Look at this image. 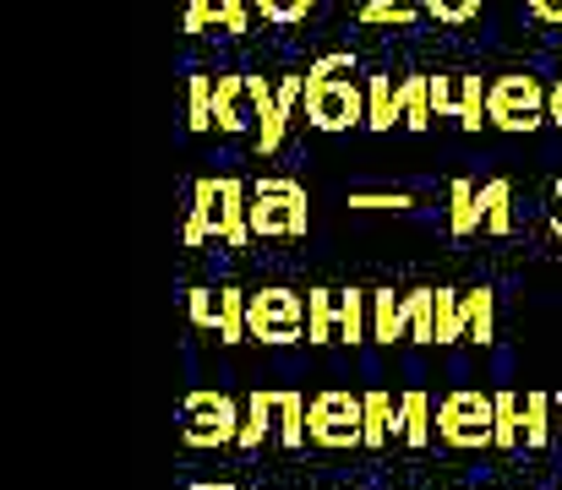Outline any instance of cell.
Masks as SVG:
<instances>
[{"label": "cell", "instance_id": "6da1fadb", "mask_svg": "<svg viewBox=\"0 0 562 490\" xmlns=\"http://www.w3.org/2000/svg\"><path fill=\"white\" fill-rule=\"evenodd\" d=\"M372 332V289H312L306 295V343H367Z\"/></svg>", "mask_w": 562, "mask_h": 490}, {"label": "cell", "instance_id": "7a4b0ae2", "mask_svg": "<svg viewBox=\"0 0 562 490\" xmlns=\"http://www.w3.org/2000/svg\"><path fill=\"white\" fill-rule=\"evenodd\" d=\"M437 436H442L448 447H464V453L492 447V442H497V398H486V392H475V387L448 392V398L437 403Z\"/></svg>", "mask_w": 562, "mask_h": 490}, {"label": "cell", "instance_id": "3957f363", "mask_svg": "<svg viewBox=\"0 0 562 490\" xmlns=\"http://www.w3.org/2000/svg\"><path fill=\"white\" fill-rule=\"evenodd\" d=\"M306 224H312V213H306V191L295 180H257L251 185V235L257 240H273V235L301 240Z\"/></svg>", "mask_w": 562, "mask_h": 490}, {"label": "cell", "instance_id": "277c9868", "mask_svg": "<svg viewBox=\"0 0 562 490\" xmlns=\"http://www.w3.org/2000/svg\"><path fill=\"white\" fill-rule=\"evenodd\" d=\"M306 425H312V442L317 447H367V398L345 392V387H328L312 398L306 409Z\"/></svg>", "mask_w": 562, "mask_h": 490}, {"label": "cell", "instance_id": "5b68a950", "mask_svg": "<svg viewBox=\"0 0 562 490\" xmlns=\"http://www.w3.org/2000/svg\"><path fill=\"white\" fill-rule=\"evenodd\" d=\"M240 403L229 398V392H213V387H202V392H187V403H181V442L187 447H229V442H240Z\"/></svg>", "mask_w": 562, "mask_h": 490}, {"label": "cell", "instance_id": "8992f818", "mask_svg": "<svg viewBox=\"0 0 562 490\" xmlns=\"http://www.w3.org/2000/svg\"><path fill=\"white\" fill-rule=\"evenodd\" d=\"M486 121L503 126V132H536V126H547L552 121L547 115V88L536 77H525V71L486 82Z\"/></svg>", "mask_w": 562, "mask_h": 490}, {"label": "cell", "instance_id": "52a82bcc", "mask_svg": "<svg viewBox=\"0 0 562 490\" xmlns=\"http://www.w3.org/2000/svg\"><path fill=\"white\" fill-rule=\"evenodd\" d=\"M191 207L207 213V224H213V235H218L224 246L257 240V235H251V191H246V180H229V174H224V180H196Z\"/></svg>", "mask_w": 562, "mask_h": 490}, {"label": "cell", "instance_id": "ba28073f", "mask_svg": "<svg viewBox=\"0 0 562 490\" xmlns=\"http://www.w3.org/2000/svg\"><path fill=\"white\" fill-rule=\"evenodd\" d=\"M306 121L317 132H350L356 121H367V88H356L350 77L306 82Z\"/></svg>", "mask_w": 562, "mask_h": 490}, {"label": "cell", "instance_id": "9c48e42d", "mask_svg": "<svg viewBox=\"0 0 562 490\" xmlns=\"http://www.w3.org/2000/svg\"><path fill=\"white\" fill-rule=\"evenodd\" d=\"M301 322H306V300L290 289H257L246 300V327L257 343H295Z\"/></svg>", "mask_w": 562, "mask_h": 490}, {"label": "cell", "instance_id": "30bf717a", "mask_svg": "<svg viewBox=\"0 0 562 490\" xmlns=\"http://www.w3.org/2000/svg\"><path fill=\"white\" fill-rule=\"evenodd\" d=\"M213 126L218 132H246L257 126V93H251V77H218L213 82Z\"/></svg>", "mask_w": 562, "mask_h": 490}, {"label": "cell", "instance_id": "8fae6325", "mask_svg": "<svg viewBox=\"0 0 562 490\" xmlns=\"http://www.w3.org/2000/svg\"><path fill=\"white\" fill-rule=\"evenodd\" d=\"M301 93H306V77H284V82H279L273 104H268L262 121H257V153H279V148H284V132H290V115H295Z\"/></svg>", "mask_w": 562, "mask_h": 490}, {"label": "cell", "instance_id": "7c38bea8", "mask_svg": "<svg viewBox=\"0 0 562 490\" xmlns=\"http://www.w3.org/2000/svg\"><path fill=\"white\" fill-rule=\"evenodd\" d=\"M202 27L246 33V27H251V5H246V0H191L187 5V33H202Z\"/></svg>", "mask_w": 562, "mask_h": 490}, {"label": "cell", "instance_id": "4fadbf2b", "mask_svg": "<svg viewBox=\"0 0 562 490\" xmlns=\"http://www.w3.org/2000/svg\"><path fill=\"white\" fill-rule=\"evenodd\" d=\"M367 126L372 132H393L404 126V99L393 77H367Z\"/></svg>", "mask_w": 562, "mask_h": 490}, {"label": "cell", "instance_id": "5bb4252c", "mask_svg": "<svg viewBox=\"0 0 562 490\" xmlns=\"http://www.w3.org/2000/svg\"><path fill=\"white\" fill-rule=\"evenodd\" d=\"M398 442L404 447H426L431 442V398L426 392H404L398 398Z\"/></svg>", "mask_w": 562, "mask_h": 490}, {"label": "cell", "instance_id": "9a60e30c", "mask_svg": "<svg viewBox=\"0 0 562 490\" xmlns=\"http://www.w3.org/2000/svg\"><path fill=\"white\" fill-rule=\"evenodd\" d=\"M464 338L481 343V349L497 338V295L492 289H470L464 295Z\"/></svg>", "mask_w": 562, "mask_h": 490}, {"label": "cell", "instance_id": "2e32d148", "mask_svg": "<svg viewBox=\"0 0 562 490\" xmlns=\"http://www.w3.org/2000/svg\"><path fill=\"white\" fill-rule=\"evenodd\" d=\"M448 207H453V213H448V229H453V235H475V229L486 224L481 191H475L470 180H453V185H448Z\"/></svg>", "mask_w": 562, "mask_h": 490}, {"label": "cell", "instance_id": "e0dca14e", "mask_svg": "<svg viewBox=\"0 0 562 490\" xmlns=\"http://www.w3.org/2000/svg\"><path fill=\"white\" fill-rule=\"evenodd\" d=\"M273 414H279V392L257 387V392L246 398V420H240V447H262V436H268Z\"/></svg>", "mask_w": 562, "mask_h": 490}, {"label": "cell", "instance_id": "ac0fdd59", "mask_svg": "<svg viewBox=\"0 0 562 490\" xmlns=\"http://www.w3.org/2000/svg\"><path fill=\"white\" fill-rule=\"evenodd\" d=\"M372 338L376 343H398L404 338V295L372 289Z\"/></svg>", "mask_w": 562, "mask_h": 490}, {"label": "cell", "instance_id": "d6986e66", "mask_svg": "<svg viewBox=\"0 0 562 490\" xmlns=\"http://www.w3.org/2000/svg\"><path fill=\"white\" fill-rule=\"evenodd\" d=\"M398 99H404V126L409 132H426L437 121V110H431V77H404L398 82Z\"/></svg>", "mask_w": 562, "mask_h": 490}, {"label": "cell", "instance_id": "ffe728a7", "mask_svg": "<svg viewBox=\"0 0 562 490\" xmlns=\"http://www.w3.org/2000/svg\"><path fill=\"white\" fill-rule=\"evenodd\" d=\"M398 436V403L387 392H367V447H387Z\"/></svg>", "mask_w": 562, "mask_h": 490}, {"label": "cell", "instance_id": "44dd1931", "mask_svg": "<svg viewBox=\"0 0 562 490\" xmlns=\"http://www.w3.org/2000/svg\"><path fill=\"white\" fill-rule=\"evenodd\" d=\"M306 436H312V425H306V398H301V392H279V442L295 453V447H306Z\"/></svg>", "mask_w": 562, "mask_h": 490}, {"label": "cell", "instance_id": "7402d4cb", "mask_svg": "<svg viewBox=\"0 0 562 490\" xmlns=\"http://www.w3.org/2000/svg\"><path fill=\"white\" fill-rule=\"evenodd\" d=\"M508 202H514V185H508V180H486V185H481V213H486V229H492V235H508V229H514Z\"/></svg>", "mask_w": 562, "mask_h": 490}, {"label": "cell", "instance_id": "603a6c76", "mask_svg": "<svg viewBox=\"0 0 562 490\" xmlns=\"http://www.w3.org/2000/svg\"><path fill=\"white\" fill-rule=\"evenodd\" d=\"M552 442V398L547 392H525V447L541 453Z\"/></svg>", "mask_w": 562, "mask_h": 490}, {"label": "cell", "instance_id": "cb8c5ba5", "mask_svg": "<svg viewBox=\"0 0 562 490\" xmlns=\"http://www.w3.org/2000/svg\"><path fill=\"white\" fill-rule=\"evenodd\" d=\"M492 447H503V453L525 447V409L514 392H497V442Z\"/></svg>", "mask_w": 562, "mask_h": 490}, {"label": "cell", "instance_id": "d4e9b609", "mask_svg": "<svg viewBox=\"0 0 562 490\" xmlns=\"http://www.w3.org/2000/svg\"><path fill=\"white\" fill-rule=\"evenodd\" d=\"M459 338H464V295L437 289V343H459Z\"/></svg>", "mask_w": 562, "mask_h": 490}, {"label": "cell", "instance_id": "484cf974", "mask_svg": "<svg viewBox=\"0 0 562 490\" xmlns=\"http://www.w3.org/2000/svg\"><path fill=\"white\" fill-rule=\"evenodd\" d=\"M218 295H224L218 338H224V343H246V338H251V327H246V300H251V295H240V289H218Z\"/></svg>", "mask_w": 562, "mask_h": 490}, {"label": "cell", "instance_id": "4316f807", "mask_svg": "<svg viewBox=\"0 0 562 490\" xmlns=\"http://www.w3.org/2000/svg\"><path fill=\"white\" fill-rule=\"evenodd\" d=\"M187 126L191 132H207L213 126V77H191V88H187Z\"/></svg>", "mask_w": 562, "mask_h": 490}, {"label": "cell", "instance_id": "83f0119b", "mask_svg": "<svg viewBox=\"0 0 562 490\" xmlns=\"http://www.w3.org/2000/svg\"><path fill=\"white\" fill-rule=\"evenodd\" d=\"M312 5H317V0H251V11H257L262 22H306Z\"/></svg>", "mask_w": 562, "mask_h": 490}, {"label": "cell", "instance_id": "f1b7e54d", "mask_svg": "<svg viewBox=\"0 0 562 490\" xmlns=\"http://www.w3.org/2000/svg\"><path fill=\"white\" fill-rule=\"evenodd\" d=\"M187 311L196 327H213L218 332V317H224V295L218 289H191L187 295Z\"/></svg>", "mask_w": 562, "mask_h": 490}, {"label": "cell", "instance_id": "f546056e", "mask_svg": "<svg viewBox=\"0 0 562 490\" xmlns=\"http://www.w3.org/2000/svg\"><path fill=\"white\" fill-rule=\"evenodd\" d=\"M361 22H398V27H409L415 22V5L409 0H367L361 5Z\"/></svg>", "mask_w": 562, "mask_h": 490}, {"label": "cell", "instance_id": "4dcf8cb0", "mask_svg": "<svg viewBox=\"0 0 562 490\" xmlns=\"http://www.w3.org/2000/svg\"><path fill=\"white\" fill-rule=\"evenodd\" d=\"M420 11L437 16V22H448V27H459V22H470L481 11V0H420Z\"/></svg>", "mask_w": 562, "mask_h": 490}, {"label": "cell", "instance_id": "1f68e13d", "mask_svg": "<svg viewBox=\"0 0 562 490\" xmlns=\"http://www.w3.org/2000/svg\"><path fill=\"white\" fill-rule=\"evenodd\" d=\"M350 207H367V213H387V207H393V213H398V207H415V196H409V191H393V196H387V191H356Z\"/></svg>", "mask_w": 562, "mask_h": 490}, {"label": "cell", "instance_id": "d6a6232c", "mask_svg": "<svg viewBox=\"0 0 562 490\" xmlns=\"http://www.w3.org/2000/svg\"><path fill=\"white\" fill-rule=\"evenodd\" d=\"M345 71H356V55H350V49H339V55H323V60L306 71V82H328V77H345Z\"/></svg>", "mask_w": 562, "mask_h": 490}, {"label": "cell", "instance_id": "836d02e7", "mask_svg": "<svg viewBox=\"0 0 562 490\" xmlns=\"http://www.w3.org/2000/svg\"><path fill=\"white\" fill-rule=\"evenodd\" d=\"M207 235H213V224H207V213H202V207H191V213H187V229H181V240H187V246H202Z\"/></svg>", "mask_w": 562, "mask_h": 490}, {"label": "cell", "instance_id": "e575fe53", "mask_svg": "<svg viewBox=\"0 0 562 490\" xmlns=\"http://www.w3.org/2000/svg\"><path fill=\"white\" fill-rule=\"evenodd\" d=\"M530 16H536V22H552V27H562V0H530Z\"/></svg>", "mask_w": 562, "mask_h": 490}, {"label": "cell", "instance_id": "d590c367", "mask_svg": "<svg viewBox=\"0 0 562 490\" xmlns=\"http://www.w3.org/2000/svg\"><path fill=\"white\" fill-rule=\"evenodd\" d=\"M547 115H552V126H562V82L547 88Z\"/></svg>", "mask_w": 562, "mask_h": 490}, {"label": "cell", "instance_id": "8d00e7d4", "mask_svg": "<svg viewBox=\"0 0 562 490\" xmlns=\"http://www.w3.org/2000/svg\"><path fill=\"white\" fill-rule=\"evenodd\" d=\"M552 229L562 235V180H558V218H552Z\"/></svg>", "mask_w": 562, "mask_h": 490}, {"label": "cell", "instance_id": "74e56055", "mask_svg": "<svg viewBox=\"0 0 562 490\" xmlns=\"http://www.w3.org/2000/svg\"><path fill=\"white\" fill-rule=\"evenodd\" d=\"M191 490H240V486H191Z\"/></svg>", "mask_w": 562, "mask_h": 490}]
</instances>
